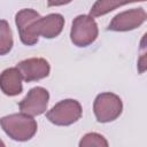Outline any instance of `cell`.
I'll use <instances>...</instances> for the list:
<instances>
[{"mask_svg": "<svg viewBox=\"0 0 147 147\" xmlns=\"http://www.w3.org/2000/svg\"><path fill=\"white\" fill-rule=\"evenodd\" d=\"M15 23L21 41L26 46L38 42L39 36L46 39L57 37L64 26V17L61 14H48L44 17L31 8H24L16 13Z\"/></svg>", "mask_w": 147, "mask_h": 147, "instance_id": "obj_1", "label": "cell"}, {"mask_svg": "<svg viewBox=\"0 0 147 147\" xmlns=\"http://www.w3.org/2000/svg\"><path fill=\"white\" fill-rule=\"evenodd\" d=\"M0 126L15 141H28L37 133V122L24 113L11 114L0 118Z\"/></svg>", "mask_w": 147, "mask_h": 147, "instance_id": "obj_2", "label": "cell"}, {"mask_svg": "<svg viewBox=\"0 0 147 147\" xmlns=\"http://www.w3.org/2000/svg\"><path fill=\"white\" fill-rule=\"evenodd\" d=\"M99 34L98 24L91 15H78L74 18L70 30L71 42L77 47H87Z\"/></svg>", "mask_w": 147, "mask_h": 147, "instance_id": "obj_3", "label": "cell"}, {"mask_svg": "<svg viewBox=\"0 0 147 147\" xmlns=\"http://www.w3.org/2000/svg\"><path fill=\"white\" fill-rule=\"evenodd\" d=\"M93 111L99 123H109L121 116L123 103L121 98L111 92L100 93L93 102Z\"/></svg>", "mask_w": 147, "mask_h": 147, "instance_id": "obj_4", "label": "cell"}, {"mask_svg": "<svg viewBox=\"0 0 147 147\" xmlns=\"http://www.w3.org/2000/svg\"><path fill=\"white\" fill-rule=\"evenodd\" d=\"M83 115L80 103L74 99H64L57 102L46 113L47 119L59 126H68L76 123Z\"/></svg>", "mask_w": 147, "mask_h": 147, "instance_id": "obj_5", "label": "cell"}, {"mask_svg": "<svg viewBox=\"0 0 147 147\" xmlns=\"http://www.w3.org/2000/svg\"><path fill=\"white\" fill-rule=\"evenodd\" d=\"M49 100V93L46 88L37 86L31 88L23 100L18 102L21 113L29 116H39L47 110Z\"/></svg>", "mask_w": 147, "mask_h": 147, "instance_id": "obj_6", "label": "cell"}, {"mask_svg": "<svg viewBox=\"0 0 147 147\" xmlns=\"http://www.w3.org/2000/svg\"><path fill=\"white\" fill-rule=\"evenodd\" d=\"M146 17L147 15L144 8H132L114 16L107 29L109 31L116 32L131 31L139 28L142 23H145Z\"/></svg>", "mask_w": 147, "mask_h": 147, "instance_id": "obj_7", "label": "cell"}, {"mask_svg": "<svg viewBox=\"0 0 147 147\" xmlns=\"http://www.w3.org/2000/svg\"><path fill=\"white\" fill-rule=\"evenodd\" d=\"M16 68L20 70L24 82H37L48 77L51 65L47 60L42 57H31L17 63Z\"/></svg>", "mask_w": 147, "mask_h": 147, "instance_id": "obj_8", "label": "cell"}, {"mask_svg": "<svg viewBox=\"0 0 147 147\" xmlns=\"http://www.w3.org/2000/svg\"><path fill=\"white\" fill-rule=\"evenodd\" d=\"M22 80V75L16 67L5 69L0 74V90L8 96L18 95L23 91Z\"/></svg>", "mask_w": 147, "mask_h": 147, "instance_id": "obj_9", "label": "cell"}, {"mask_svg": "<svg viewBox=\"0 0 147 147\" xmlns=\"http://www.w3.org/2000/svg\"><path fill=\"white\" fill-rule=\"evenodd\" d=\"M138 1H146V0H96L95 3L90 9V15L92 17H99L115 10L118 7Z\"/></svg>", "mask_w": 147, "mask_h": 147, "instance_id": "obj_10", "label": "cell"}, {"mask_svg": "<svg viewBox=\"0 0 147 147\" xmlns=\"http://www.w3.org/2000/svg\"><path fill=\"white\" fill-rule=\"evenodd\" d=\"M14 45L13 33L6 20H0V55L8 54Z\"/></svg>", "mask_w": 147, "mask_h": 147, "instance_id": "obj_11", "label": "cell"}, {"mask_svg": "<svg viewBox=\"0 0 147 147\" xmlns=\"http://www.w3.org/2000/svg\"><path fill=\"white\" fill-rule=\"evenodd\" d=\"M91 146H96V147H107L108 141L106 138L96 132H90L86 133L79 141V147H91Z\"/></svg>", "mask_w": 147, "mask_h": 147, "instance_id": "obj_12", "label": "cell"}, {"mask_svg": "<svg viewBox=\"0 0 147 147\" xmlns=\"http://www.w3.org/2000/svg\"><path fill=\"white\" fill-rule=\"evenodd\" d=\"M72 0H47L48 7H59V6H64L70 3Z\"/></svg>", "mask_w": 147, "mask_h": 147, "instance_id": "obj_13", "label": "cell"}, {"mask_svg": "<svg viewBox=\"0 0 147 147\" xmlns=\"http://www.w3.org/2000/svg\"><path fill=\"white\" fill-rule=\"evenodd\" d=\"M0 146H1V147H3V146H5V142H3L1 139H0Z\"/></svg>", "mask_w": 147, "mask_h": 147, "instance_id": "obj_14", "label": "cell"}]
</instances>
